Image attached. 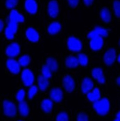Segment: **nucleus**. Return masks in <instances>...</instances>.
Segmentation results:
<instances>
[{"label":"nucleus","instance_id":"1","mask_svg":"<svg viewBox=\"0 0 120 121\" xmlns=\"http://www.w3.org/2000/svg\"><path fill=\"white\" fill-rule=\"evenodd\" d=\"M93 107L98 114L105 115L109 111L110 105L108 99L104 98L94 102Z\"/></svg>","mask_w":120,"mask_h":121},{"label":"nucleus","instance_id":"2","mask_svg":"<svg viewBox=\"0 0 120 121\" xmlns=\"http://www.w3.org/2000/svg\"><path fill=\"white\" fill-rule=\"evenodd\" d=\"M21 78L24 85L26 86L32 85L34 80V74L28 69H25L22 71Z\"/></svg>","mask_w":120,"mask_h":121},{"label":"nucleus","instance_id":"3","mask_svg":"<svg viewBox=\"0 0 120 121\" xmlns=\"http://www.w3.org/2000/svg\"><path fill=\"white\" fill-rule=\"evenodd\" d=\"M4 113L9 117H13L16 113V107L14 103L8 100H4L3 102Z\"/></svg>","mask_w":120,"mask_h":121},{"label":"nucleus","instance_id":"4","mask_svg":"<svg viewBox=\"0 0 120 121\" xmlns=\"http://www.w3.org/2000/svg\"><path fill=\"white\" fill-rule=\"evenodd\" d=\"M68 46L70 50L74 52L79 51L82 48L81 41L74 37H71L68 38Z\"/></svg>","mask_w":120,"mask_h":121},{"label":"nucleus","instance_id":"5","mask_svg":"<svg viewBox=\"0 0 120 121\" xmlns=\"http://www.w3.org/2000/svg\"><path fill=\"white\" fill-rule=\"evenodd\" d=\"M20 48L19 45L16 43H13L9 45L6 49V54L9 57H16L20 53Z\"/></svg>","mask_w":120,"mask_h":121},{"label":"nucleus","instance_id":"6","mask_svg":"<svg viewBox=\"0 0 120 121\" xmlns=\"http://www.w3.org/2000/svg\"><path fill=\"white\" fill-rule=\"evenodd\" d=\"M7 66L11 72L14 74H17L20 72V65L18 61L13 59H9L7 62Z\"/></svg>","mask_w":120,"mask_h":121},{"label":"nucleus","instance_id":"7","mask_svg":"<svg viewBox=\"0 0 120 121\" xmlns=\"http://www.w3.org/2000/svg\"><path fill=\"white\" fill-rule=\"evenodd\" d=\"M116 57V51L115 49H110L105 54L104 56V61L107 65H112L115 61Z\"/></svg>","mask_w":120,"mask_h":121},{"label":"nucleus","instance_id":"8","mask_svg":"<svg viewBox=\"0 0 120 121\" xmlns=\"http://www.w3.org/2000/svg\"><path fill=\"white\" fill-rule=\"evenodd\" d=\"M59 12V5L57 1L52 0L50 2L48 6V12L49 15L55 18L58 15Z\"/></svg>","mask_w":120,"mask_h":121},{"label":"nucleus","instance_id":"9","mask_svg":"<svg viewBox=\"0 0 120 121\" xmlns=\"http://www.w3.org/2000/svg\"><path fill=\"white\" fill-rule=\"evenodd\" d=\"M103 39L100 36L91 39L90 43V45L91 49L94 51H98L102 47L103 45Z\"/></svg>","mask_w":120,"mask_h":121},{"label":"nucleus","instance_id":"10","mask_svg":"<svg viewBox=\"0 0 120 121\" xmlns=\"http://www.w3.org/2000/svg\"><path fill=\"white\" fill-rule=\"evenodd\" d=\"M64 86L66 91L71 92L75 88V83L73 79L69 75H67L64 77L63 81Z\"/></svg>","mask_w":120,"mask_h":121},{"label":"nucleus","instance_id":"11","mask_svg":"<svg viewBox=\"0 0 120 121\" xmlns=\"http://www.w3.org/2000/svg\"><path fill=\"white\" fill-rule=\"evenodd\" d=\"M25 7L28 12L32 14L36 13L38 9L37 3L33 0H27L26 1Z\"/></svg>","mask_w":120,"mask_h":121},{"label":"nucleus","instance_id":"12","mask_svg":"<svg viewBox=\"0 0 120 121\" xmlns=\"http://www.w3.org/2000/svg\"><path fill=\"white\" fill-rule=\"evenodd\" d=\"M26 35L28 39L32 42H37L39 39L38 33L32 28H30L27 30Z\"/></svg>","mask_w":120,"mask_h":121},{"label":"nucleus","instance_id":"13","mask_svg":"<svg viewBox=\"0 0 120 121\" xmlns=\"http://www.w3.org/2000/svg\"><path fill=\"white\" fill-rule=\"evenodd\" d=\"M9 20L18 23L19 22H24V18L23 16L19 13L17 10L13 9L9 15Z\"/></svg>","mask_w":120,"mask_h":121},{"label":"nucleus","instance_id":"14","mask_svg":"<svg viewBox=\"0 0 120 121\" xmlns=\"http://www.w3.org/2000/svg\"><path fill=\"white\" fill-rule=\"evenodd\" d=\"M50 97L52 99L57 102H60L63 98L62 91L59 88H55L51 91Z\"/></svg>","mask_w":120,"mask_h":121},{"label":"nucleus","instance_id":"15","mask_svg":"<svg viewBox=\"0 0 120 121\" xmlns=\"http://www.w3.org/2000/svg\"><path fill=\"white\" fill-rule=\"evenodd\" d=\"M93 83L92 80L89 78L84 79L82 85V90L84 94L88 93L93 88Z\"/></svg>","mask_w":120,"mask_h":121},{"label":"nucleus","instance_id":"16","mask_svg":"<svg viewBox=\"0 0 120 121\" xmlns=\"http://www.w3.org/2000/svg\"><path fill=\"white\" fill-rule=\"evenodd\" d=\"M92 75L93 78L97 79L100 83L102 84L105 83V77L101 69L97 68L93 69L92 71Z\"/></svg>","mask_w":120,"mask_h":121},{"label":"nucleus","instance_id":"17","mask_svg":"<svg viewBox=\"0 0 120 121\" xmlns=\"http://www.w3.org/2000/svg\"><path fill=\"white\" fill-rule=\"evenodd\" d=\"M89 99L94 102L99 100L101 95L100 91L98 88H95L92 92H89L87 95Z\"/></svg>","mask_w":120,"mask_h":121},{"label":"nucleus","instance_id":"18","mask_svg":"<svg viewBox=\"0 0 120 121\" xmlns=\"http://www.w3.org/2000/svg\"><path fill=\"white\" fill-rule=\"evenodd\" d=\"M19 108L20 113L22 116H28L29 112V109L26 102L24 101L20 102L19 104Z\"/></svg>","mask_w":120,"mask_h":121},{"label":"nucleus","instance_id":"19","mask_svg":"<svg viewBox=\"0 0 120 121\" xmlns=\"http://www.w3.org/2000/svg\"><path fill=\"white\" fill-rule=\"evenodd\" d=\"M48 79L42 75H40L38 77L39 87L42 91L45 90L48 86L49 82Z\"/></svg>","mask_w":120,"mask_h":121},{"label":"nucleus","instance_id":"20","mask_svg":"<svg viewBox=\"0 0 120 121\" xmlns=\"http://www.w3.org/2000/svg\"><path fill=\"white\" fill-rule=\"evenodd\" d=\"M61 29V25L60 24L55 22L49 25L48 28V32L51 34H56L60 31Z\"/></svg>","mask_w":120,"mask_h":121},{"label":"nucleus","instance_id":"21","mask_svg":"<svg viewBox=\"0 0 120 121\" xmlns=\"http://www.w3.org/2000/svg\"><path fill=\"white\" fill-rule=\"evenodd\" d=\"M41 107L43 110L45 112H49L52 108V102L48 99L44 100L42 102Z\"/></svg>","mask_w":120,"mask_h":121},{"label":"nucleus","instance_id":"22","mask_svg":"<svg viewBox=\"0 0 120 121\" xmlns=\"http://www.w3.org/2000/svg\"><path fill=\"white\" fill-rule=\"evenodd\" d=\"M79 64L78 58L74 56L68 57L66 60V64L69 68H76L78 66Z\"/></svg>","mask_w":120,"mask_h":121},{"label":"nucleus","instance_id":"23","mask_svg":"<svg viewBox=\"0 0 120 121\" xmlns=\"http://www.w3.org/2000/svg\"><path fill=\"white\" fill-rule=\"evenodd\" d=\"M46 65L51 71H56L58 69V65L56 60L52 58L47 60Z\"/></svg>","mask_w":120,"mask_h":121},{"label":"nucleus","instance_id":"24","mask_svg":"<svg viewBox=\"0 0 120 121\" xmlns=\"http://www.w3.org/2000/svg\"><path fill=\"white\" fill-rule=\"evenodd\" d=\"M101 17L102 20L108 23L111 20V15L108 9L104 8L101 11Z\"/></svg>","mask_w":120,"mask_h":121},{"label":"nucleus","instance_id":"25","mask_svg":"<svg viewBox=\"0 0 120 121\" xmlns=\"http://www.w3.org/2000/svg\"><path fill=\"white\" fill-rule=\"evenodd\" d=\"M30 61V58L27 55H25L21 57L19 60V62L20 66L25 67L28 66Z\"/></svg>","mask_w":120,"mask_h":121},{"label":"nucleus","instance_id":"26","mask_svg":"<svg viewBox=\"0 0 120 121\" xmlns=\"http://www.w3.org/2000/svg\"><path fill=\"white\" fill-rule=\"evenodd\" d=\"M78 59L79 64L82 66H86L88 64V57L84 54H79L78 56Z\"/></svg>","mask_w":120,"mask_h":121},{"label":"nucleus","instance_id":"27","mask_svg":"<svg viewBox=\"0 0 120 121\" xmlns=\"http://www.w3.org/2000/svg\"><path fill=\"white\" fill-rule=\"evenodd\" d=\"M51 71L46 65H44L42 68V75L47 78L48 79L52 77Z\"/></svg>","mask_w":120,"mask_h":121},{"label":"nucleus","instance_id":"28","mask_svg":"<svg viewBox=\"0 0 120 121\" xmlns=\"http://www.w3.org/2000/svg\"><path fill=\"white\" fill-rule=\"evenodd\" d=\"M95 30L98 34V35L101 37H106L108 36V32L107 30L101 27L97 26L95 28Z\"/></svg>","mask_w":120,"mask_h":121},{"label":"nucleus","instance_id":"29","mask_svg":"<svg viewBox=\"0 0 120 121\" xmlns=\"http://www.w3.org/2000/svg\"><path fill=\"white\" fill-rule=\"evenodd\" d=\"M30 87L28 91V98L32 99L36 94L38 90L37 87L36 86L32 85Z\"/></svg>","mask_w":120,"mask_h":121},{"label":"nucleus","instance_id":"30","mask_svg":"<svg viewBox=\"0 0 120 121\" xmlns=\"http://www.w3.org/2000/svg\"><path fill=\"white\" fill-rule=\"evenodd\" d=\"M25 95V92L24 90L20 89L18 91V92L16 94V98L17 100H18L19 102L24 101Z\"/></svg>","mask_w":120,"mask_h":121},{"label":"nucleus","instance_id":"31","mask_svg":"<svg viewBox=\"0 0 120 121\" xmlns=\"http://www.w3.org/2000/svg\"><path fill=\"white\" fill-rule=\"evenodd\" d=\"M8 28L15 34L18 29V23L9 20L8 23Z\"/></svg>","mask_w":120,"mask_h":121},{"label":"nucleus","instance_id":"32","mask_svg":"<svg viewBox=\"0 0 120 121\" xmlns=\"http://www.w3.org/2000/svg\"><path fill=\"white\" fill-rule=\"evenodd\" d=\"M114 9L116 15L118 17H119L120 16V1L116 0L114 2Z\"/></svg>","mask_w":120,"mask_h":121},{"label":"nucleus","instance_id":"33","mask_svg":"<svg viewBox=\"0 0 120 121\" xmlns=\"http://www.w3.org/2000/svg\"><path fill=\"white\" fill-rule=\"evenodd\" d=\"M68 115L65 112H62L60 113L56 118V121H68Z\"/></svg>","mask_w":120,"mask_h":121},{"label":"nucleus","instance_id":"34","mask_svg":"<svg viewBox=\"0 0 120 121\" xmlns=\"http://www.w3.org/2000/svg\"><path fill=\"white\" fill-rule=\"evenodd\" d=\"M18 2L16 0H8L6 2V6L8 9H12L17 5Z\"/></svg>","mask_w":120,"mask_h":121},{"label":"nucleus","instance_id":"35","mask_svg":"<svg viewBox=\"0 0 120 121\" xmlns=\"http://www.w3.org/2000/svg\"><path fill=\"white\" fill-rule=\"evenodd\" d=\"M6 37L9 40L13 39L14 37V35L15 34L14 33L9 29L8 27H7L5 31Z\"/></svg>","mask_w":120,"mask_h":121},{"label":"nucleus","instance_id":"36","mask_svg":"<svg viewBox=\"0 0 120 121\" xmlns=\"http://www.w3.org/2000/svg\"><path fill=\"white\" fill-rule=\"evenodd\" d=\"M77 121H88V117L85 113H79L77 117Z\"/></svg>","mask_w":120,"mask_h":121},{"label":"nucleus","instance_id":"37","mask_svg":"<svg viewBox=\"0 0 120 121\" xmlns=\"http://www.w3.org/2000/svg\"><path fill=\"white\" fill-rule=\"evenodd\" d=\"M98 36H99L98 35V34H97V33L95 30L90 32L88 34V36H87L88 38H89L91 40Z\"/></svg>","mask_w":120,"mask_h":121},{"label":"nucleus","instance_id":"38","mask_svg":"<svg viewBox=\"0 0 120 121\" xmlns=\"http://www.w3.org/2000/svg\"><path fill=\"white\" fill-rule=\"evenodd\" d=\"M70 5L72 7H75L78 4L79 1L78 0H68Z\"/></svg>","mask_w":120,"mask_h":121},{"label":"nucleus","instance_id":"39","mask_svg":"<svg viewBox=\"0 0 120 121\" xmlns=\"http://www.w3.org/2000/svg\"><path fill=\"white\" fill-rule=\"evenodd\" d=\"M83 2H84L85 4L87 6H89V5H91L93 3V1L92 0H83Z\"/></svg>","mask_w":120,"mask_h":121},{"label":"nucleus","instance_id":"40","mask_svg":"<svg viewBox=\"0 0 120 121\" xmlns=\"http://www.w3.org/2000/svg\"><path fill=\"white\" fill-rule=\"evenodd\" d=\"M4 27V23L1 20H0V33L2 32Z\"/></svg>","mask_w":120,"mask_h":121},{"label":"nucleus","instance_id":"41","mask_svg":"<svg viewBox=\"0 0 120 121\" xmlns=\"http://www.w3.org/2000/svg\"><path fill=\"white\" fill-rule=\"evenodd\" d=\"M114 121H120V113L119 112L116 115V118Z\"/></svg>","mask_w":120,"mask_h":121},{"label":"nucleus","instance_id":"42","mask_svg":"<svg viewBox=\"0 0 120 121\" xmlns=\"http://www.w3.org/2000/svg\"><path fill=\"white\" fill-rule=\"evenodd\" d=\"M117 83L119 85H120V77H118L117 79Z\"/></svg>","mask_w":120,"mask_h":121},{"label":"nucleus","instance_id":"43","mask_svg":"<svg viewBox=\"0 0 120 121\" xmlns=\"http://www.w3.org/2000/svg\"><path fill=\"white\" fill-rule=\"evenodd\" d=\"M118 61L119 62H120V55H119L118 57Z\"/></svg>","mask_w":120,"mask_h":121},{"label":"nucleus","instance_id":"44","mask_svg":"<svg viewBox=\"0 0 120 121\" xmlns=\"http://www.w3.org/2000/svg\"><path fill=\"white\" fill-rule=\"evenodd\" d=\"M21 121V120H20V121Z\"/></svg>","mask_w":120,"mask_h":121}]
</instances>
